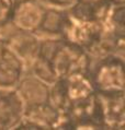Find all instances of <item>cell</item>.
<instances>
[{"mask_svg": "<svg viewBox=\"0 0 125 130\" xmlns=\"http://www.w3.org/2000/svg\"><path fill=\"white\" fill-rule=\"evenodd\" d=\"M104 117V129H123L125 124L124 92H98Z\"/></svg>", "mask_w": 125, "mask_h": 130, "instance_id": "9", "label": "cell"}, {"mask_svg": "<svg viewBox=\"0 0 125 130\" xmlns=\"http://www.w3.org/2000/svg\"><path fill=\"white\" fill-rule=\"evenodd\" d=\"M1 42H2V39H1V38H0V44H1Z\"/></svg>", "mask_w": 125, "mask_h": 130, "instance_id": "16", "label": "cell"}, {"mask_svg": "<svg viewBox=\"0 0 125 130\" xmlns=\"http://www.w3.org/2000/svg\"><path fill=\"white\" fill-rule=\"evenodd\" d=\"M112 8L110 0H77L69 8L68 13L81 21L102 23Z\"/></svg>", "mask_w": 125, "mask_h": 130, "instance_id": "10", "label": "cell"}, {"mask_svg": "<svg viewBox=\"0 0 125 130\" xmlns=\"http://www.w3.org/2000/svg\"><path fill=\"white\" fill-rule=\"evenodd\" d=\"M3 43L21 60L25 70L30 69L39 56L41 41L35 36V33L18 31Z\"/></svg>", "mask_w": 125, "mask_h": 130, "instance_id": "6", "label": "cell"}, {"mask_svg": "<svg viewBox=\"0 0 125 130\" xmlns=\"http://www.w3.org/2000/svg\"><path fill=\"white\" fill-rule=\"evenodd\" d=\"M24 107L16 89L0 90V130L17 129L23 118Z\"/></svg>", "mask_w": 125, "mask_h": 130, "instance_id": "7", "label": "cell"}, {"mask_svg": "<svg viewBox=\"0 0 125 130\" xmlns=\"http://www.w3.org/2000/svg\"><path fill=\"white\" fill-rule=\"evenodd\" d=\"M45 9L38 0H17L10 23L18 31L36 33L41 26Z\"/></svg>", "mask_w": 125, "mask_h": 130, "instance_id": "4", "label": "cell"}, {"mask_svg": "<svg viewBox=\"0 0 125 130\" xmlns=\"http://www.w3.org/2000/svg\"><path fill=\"white\" fill-rule=\"evenodd\" d=\"M17 0H0V30L10 24Z\"/></svg>", "mask_w": 125, "mask_h": 130, "instance_id": "13", "label": "cell"}, {"mask_svg": "<svg viewBox=\"0 0 125 130\" xmlns=\"http://www.w3.org/2000/svg\"><path fill=\"white\" fill-rule=\"evenodd\" d=\"M94 92L88 73H73L66 78L58 79L49 85L48 102L64 114L72 105L86 100Z\"/></svg>", "mask_w": 125, "mask_h": 130, "instance_id": "2", "label": "cell"}, {"mask_svg": "<svg viewBox=\"0 0 125 130\" xmlns=\"http://www.w3.org/2000/svg\"><path fill=\"white\" fill-rule=\"evenodd\" d=\"M38 59L48 68L56 80L73 73H88L91 66L89 54L62 37L41 41Z\"/></svg>", "mask_w": 125, "mask_h": 130, "instance_id": "1", "label": "cell"}, {"mask_svg": "<svg viewBox=\"0 0 125 130\" xmlns=\"http://www.w3.org/2000/svg\"><path fill=\"white\" fill-rule=\"evenodd\" d=\"M113 6H124L125 0H110Z\"/></svg>", "mask_w": 125, "mask_h": 130, "instance_id": "15", "label": "cell"}, {"mask_svg": "<svg viewBox=\"0 0 125 130\" xmlns=\"http://www.w3.org/2000/svg\"><path fill=\"white\" fill-rule=\"evenodd\" d=\"M24 71L25 68L21 60L2 41L0 44V90L16 89Z\"/></svg>", "mask_w": 125, "mask_h": 130, "instance_id": "8", "label": "cell"}, {"mask_svg": "<svg viewBox=\"0 0 125 130\" xmlns=\"http://www.w3.org/2000/svg\"><path fill=\"white\" fill-rule=\"evenodd\" d=\"M67 19L68 10H61L59 8H46L39 32L60 36Z\"/></svg>", "mask_w": 125, "mask_h": 130, "instance_id": "12", "label": "cell"}, {"mask_svg": "<svg viewBox=\"0 0 125 130\" xmlns=\"http://www.w3.org/2000/svg\"><path fill=\"white\" fill-rule=\"evenodd\" d=\"M60 115L61 113H59L49 102L25 106L23 118L17 129L52 130L56 127Z\"/></svg>", "mask_w": 125, "mask_h": 130, "instance_id": "5", "label": "cell"}, {"mask_svg": "<svg viewBox=\"0 0 125 130\" xmlns=\"http://www.w3.org/2000/svg\"><path fill=\"white\" fill-rule=\"evenodd\" d=\"M24 106H32L47 103L49 101V85L34 75L22 77L16 86Z\"/></svg>", "mask_w": 125, "mask_h": 130, "instance_id": "11", "label": "cell"}, {"mask_svg": "<svg viewBox=\"0 0 125 130\" xmlns=\"http://www.w3.org/2000/svg\"><path fill=\"white\" fill-rule=\"evenodd\" d=\"M97 62L89 68L88 75L95 92H124V60L117 54H109L97 58Z\"/></svg>", "mask_w": 125, "mask_h": 130, "instance_id": "3", "label": "cell"}, {"mask_svg": "<svg viewBox=\"0 0 125 130\" xmlns=\"http://www.w3.org/2000/svg\"><path fill=\"white\" fill-rule=\"evenodd\" d=\"M47 5L55 7V8H59V9H67L75 3L77 0H43Z\"/></svg>", "mask_w": 125, "mask_h": 130, "instance_id": "14", "label": "cell"}]
</instances>
